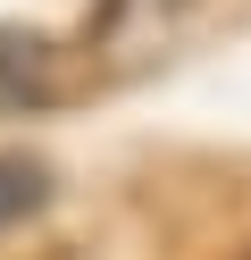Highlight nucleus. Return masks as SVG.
I'll return each instance as SVG.
<instances>
[{
  "label": "nucleus",
  "mask_w": 251,
  "mask_h": 260,
  "mask_svg": "<svg viewBox=\"0 0 251 260\" xmlns=\"http://www.w3.org/2000/svg\"><path fill=\"white\" fill-rule=\"evenodd\" d=\"M193 9L201 0H92L84 42H92V59L109 76H142V68H159V59L184 42Z\"/></svg>",
  "instance_id": "obj_1"
},
{
  "label": "nucleus",
  "mask_w": 251,
  "mask_h": 260,
  "mask_svg": "<svg viewBox=\"0 0 251 260\" xmlns=\"http://www.w3.org/2000/svg\"><path fill=\"white\" fill-rule=\"evenodd\" d=\"M59 92V51L25 25H0V118L9 109H42Z\"/></svg>",
  "instance_id": "obj_2"
},
{
  "label": "nucleus",
  "mask_w": 251,
  "mask_h": 260,
  "mask_svg": "<svg viewBox=\"0 0 251 260\" xmlns=\"http://www.w3.org/2000/svg\"><path fill=\"white\" fill-rule=\"evenodd\" d=\"M50 168L42 159H25V151H0V226H25V218H42L50 210Z\"/></svg>",
  "instance_id": "obj_3"
}]
</instances>
